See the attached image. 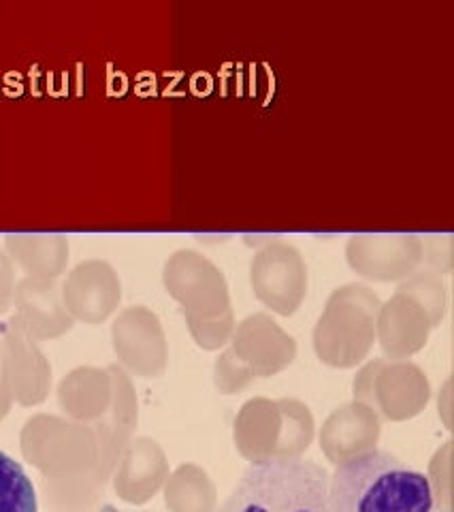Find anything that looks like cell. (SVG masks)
Here are the masks:
<instances>
[{"instance_id": "5b68a950", "label": "cell", "mask_w": 454, "mask_h": 512, "mask_svg": "<svg viewBox=\"0 0 454 512\" xmlns=\"http://www.w3.org/2000/svg\"><path fill=\"white\" fill-rule=\"evenodd\" d=\"M446 512H448V510H446Z\"/></svg>"}, {"instance_id": "7a4b0ae2", "label": "cell", "mask_w": 454, "mask_h": 512, "mask_svg": "<svg viewBox=\"0 0 454 512\" xmlns=\"http://www.w3.org/2000/svg\"><path fill=\"white\" fill-rule=\"evenodd\" d=\"M216 512H329V472L301 457L252 461Z\"/></svg>"}, {"instance_id": "3957f363", "label": "cell", "mask_w": 454, "mask_h": 512, "mask_svg": "<svg viewBox=\"0 0 454 512\" xmlns=\"http://www.w3.org/2000/svg\"><path fill=\"white\" fill-rule=\"evenodd\" d=\"M0 512H39L37 491L18 461L0 451Z\"/></svg>"}, {"instance_id": "277c9868", "label": "cell", "mask_w": 454, "mask_h": 512, "mask_svg": "<svg viewBox=\"0 0 454 512\" xmlns=\"http://www.w3.org/2000/svg\"><path fill=\"white\" fill-rule=\"evenodd\" d=\"M99 512H124V510H118L116 506H111V504H105Z\"/></svg>"}, {"instance_id": "6da1fadb", "label": "cell", "mask_w": 454, "mask_h": 512, "mask_svg": "<svg viewBox=\"0 0 454 512\" xmlns=\"http://www.w3.org/2000/svg\"><path fill=\"white\" fill-rule=\"evenodd\" d=\"M329 512H435L429 478L386 451H367L329 474Z\"/></svg>"}]
</instances>
